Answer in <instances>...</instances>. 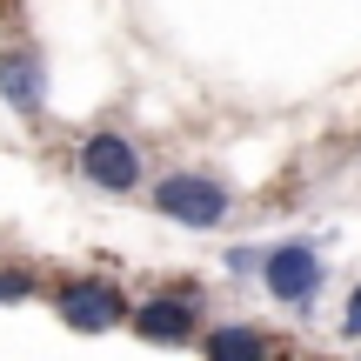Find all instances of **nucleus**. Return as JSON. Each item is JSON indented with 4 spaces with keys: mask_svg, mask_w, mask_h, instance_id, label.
<instances>
[{
    "mask_svg": "<svg viewBox=\"0 0 361 361\" xmlns=\"http://www.w3.org/2000/svg\"><path fill=\"white\" fill-rule=\"evenodd\" d=\"M261 281H268V295L281 301V308H308V301L322 295L328 268H322V255H314L308 241H274L268 255H261Z\"/></svg>",
    "mask_w": 361,
    "mask_h": 361,
    "instance_id": "4",
    "label": "nucleus"
},
{
    "mask_svg": "<svg viewBox=\"0 0 361 361\" xmlns=\"http://www.w3.org/2000/svg\"><path fill=\"white\" fill-rule=\"evenodd\" d=\"M154 207L168 221H180V228H221L228 221V207H234V194L221 188L214 174H161L154 180Z\"/></svg>",
    "mask_w": 361,
    "mask_h": 361,
    "instance_id": "2",
    "label": "nucleus"
},
{
    "mask_svg": "<svg viewBox=\"0 0 361 361\" xmlns=\"http://www.w3.org/2000/svg\"><path fill=\"white\" fill-rule=\"evenodd\" d=\"M54 314H61L74 335H114V328H128L134 301L121 281H107V274H74V281L54 288Z\"/></svg>",
    "mask_w": 361,
    "mask_h": 361,
    "instance_id": "1",
    "label": "nucleus"
},
{
    "mask_svg": "<svg viewBox=\"0 0 361 361\" xmlns=\"http://www.w3.org/2000/svg\"><path fill=\"white\" fill-rule=\"evenodd\" d=\"M228 274H261V247H228Z\"/></svg>",
    "mask_w": 361,
    "mask_h": 361,
    "instance_id": "9",
    "label": "nucleus"
},
{
    "mask_svg": "<svg viewBox=\"0 0 361 361\" xmlns=\"http://www.w3.org/2000/svg\"><path fill=\"white\" fill-rule=\"evenodd\" d=\"M201 355L207 361H281V341L261 335L255 322H214L201 328Z\"/></svg>",
    "mask_w": 361,
    "mask_h": 361,
    "instance_id": "7",
    "label": "nucleus"
},
{
    "mask_svg": "<svg viewBox=\"0 0 361 361\" xmlns=\"http://www.w3.org/2000/svg\"><path fill=\"white\" fill-rule=\"evenodd\" d=\"M80 174L101 194H134L141 188V147L128 134H87L80 141Z\"/></svg>",
    "mask_w": 361,
    "mask_h": 361,
    "instance_id": "5",
    "label": "nucleus"
},
{
    "mask_svg": "<svg viewBox=\"0 0 361 361\" xmlns=\"http://www.w3.org/2000/svg\"><path fill=\"white\" fill-rule=\"evenodd\" d=\"M348 335H361V288L348 295Z\"/></svg>",
    "mask_w": 361,
    "mask_h": 361,
    "instance_id": "10",
    "label": "nucleus"
},
{
    "mask_svg": "<svg viewBox=\"0 0 361 361\" xmlns=\"http://www.w3.org/2000/svg\"><path fill=\"white\" fill-rule=\"evenodd\" d=\"M40 295V281L27 268H0V308H13V301H34Z\"/></svg>",
    "mask_w": 361,
    "mask_h": 361,
    "instance_id": "8",
    "label": "nucleus"
},
{
    "mask_svg": "<svg viewBox=\"0 0 361 361\" xmlns=\"http://www.w3.org/2000/svg\"><path fill=\"white\" fill-rule=\"evenodd\" d=\"M128 328L141 341H154V348H188V341H201V301H194V288H161V295H147L141 308L128 314Z\"/></svg>",
    "mask_w": 361,
    "mask_h": 361,
    "instance_id": "3",
    "label": "nucleus"
},
{
    "mask_svg": "<svg viewBox=\"0 0 361 361\" xmlns=\"http://www.w3.org/2000/svg\"><path fill=\"white\" fill-rule=\"evenodd\" d=\"M0 101L20 121H34L40 107H47V67H40V54L27 47V40H7V47H0Z\"/></svg>",
    "mask_w": 361,
    "mask_h": 361,
    "instance_id": "6",
    "label": "nucleus"
}]
</instances>
